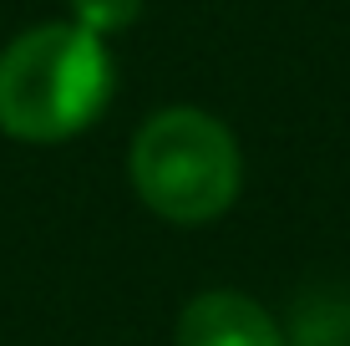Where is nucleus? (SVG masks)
<instances>
[{"mask_svg": "<svg viewBox=\"0 0 350 346\" xmlns=\"http://www.w3.org/2000/svg\"><path fill=\"white\" fill-rule=\"evenodd\" d=\"M132 188L173 224H208L239 199L244 163L219 117L198 107H163L132 138Z\"/></svg>", "mask_w": 350, "mask_h": 346, "instance_id": "f03ea898", "label": "nucleus"}, {"mask_svg": "<svg viewBox=\"0 0 350 346\" xmlns=\"http://www.w3.org/2000/svg\"><path fill=\"white\" fill-rule=\"evenodd\" d=\"M112 97V56L77 21L31 26L0 51V133L62 143L102 117Z\"/></svg>", "mask_w": 350, "mask_h": 346, "instance_id": "f257e3e1", "label": "nucleus"}, {"mask_svg": "<svg viewBox=\"0 0 350 346\" xmlns=\"http://www.w3.org/2000/svg\"><path fill=\"white\" fill-rule=\"evenodd\" d=\"M71 16L92 36H117L142 16V0H71Z\"/></svg>", "mask_w": 350, "mask_h": 346, "instance_id": "20e7f679", "label": "nucleus"}, {"mask_svg": "<svg viewBox=\"0 0 350 346\" xmlns=\"http://www.w3.org/2000/svg\"><path fill=\"white\" fill-rule=\"evenodd\" d=\"M178 346H284V331L239 291H203L178 316Z\"/></svg>", "mask_w": 350, "mask_h": 346, "instance_id": "7ed1b4c3", "label": "nucleus"}]
</instances>
